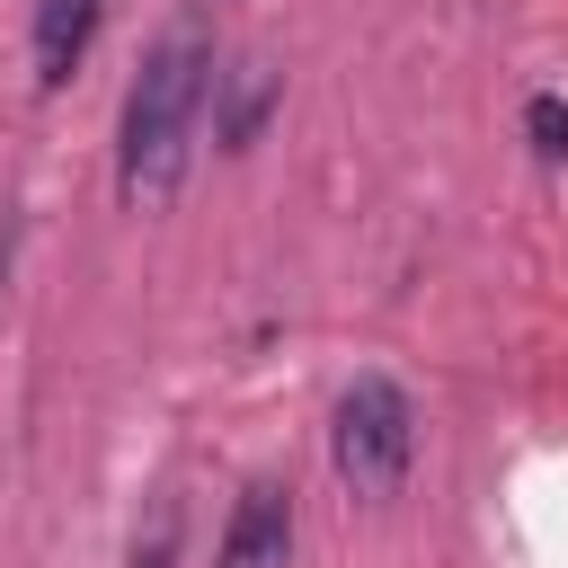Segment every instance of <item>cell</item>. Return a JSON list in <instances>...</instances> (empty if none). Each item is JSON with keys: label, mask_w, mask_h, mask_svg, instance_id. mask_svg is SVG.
I'll return each mask as SVG.
<instances>
[{"label": "cell", "mask_w": 568, "mask_h": 568, "mask_svg": "<svg viewBox=\"0 0 568 568\" xmlns=\"http://www.w3.org/2000/svg\"><path fill=\"white\" fill-rule=\"evenodd\" d=\"M213 106V44L204 36H160L124 89V124H115V195L133 213H160L186 186L195 160V124Z\"/></svg>", "instance_id": "obj_1"}, {"label": "cell", "mask_w": 568, "mask_h": 568, "mask_svg": "<svg viewBox=\"0 0 568 568\" xmlns=\"http://www.w3.org/2000/svg\"><path fill=\"white\" fill-rule=\"evenodd\" d=\"M328 462L355 497H390L417 462V399L390 373H355L337 390V417H328Z\"/></svg>", "instance_id": "obj_2"}, {"label": "cell", "mask_w": 568, "mask_h": 568, "mask_svg": "<svg viewBox=\"0 0 568 568\" xmlns=\"http://www.w3.org/2000/svg\"><path fill=\"white\" fill-rule=\"evenodd\" d=\"M213 568H293V488L284 479H248L240 488Z\"/></svg>", "instance_id": "obj_3"}, {"label": "cell", "mask_w": 568, "mask_h": 568, "mask_svg": "<svg viewBox=\"0 0 568 568\" xmlns=\"http://www.w3.org/2000/svg\"><path fill=\"white\" fill-rule=\"evenodd\" d=\"M106 0H36V27H27V53H36V89H62L98 36Z\"/></svg>", "instance_id": "obj_4"}, {"label": "cell", "mask_w": 568, "mask_h": 568, "mask_svg": "<svg viewBox=\"0 0 568 568\" xmlns=\"http://www.w3.org/2000/svg\"><path fill=\"white\" fill-rule=\"evenodd\" d=\"M266 106H275V71H266V62L213 71V142H222V151H248L257 124H266Z\"/></svg>", "instance_id": "obj_5"}, {"label": "cell", "mask_w": 568, "mask_h": 568, "mask_svg": "<svg viewBox=\"0 0 568 568\" xmlns=\"http://www.w3.org/2000/svg\"><path fill=\"white\" fill-rule=\"evenodd\" d=\"M524 133H532V151L559 169V160H568V98H550V89H541V98L524 106Z\"/></svg>", "instance_id": "obj_6"}, {"label": "cell", "mask_w": 568, "mask_h": 568, "mask_svg": "<svg viewBox=\"0 0 568 568\" xmlns=\"http://www.w3.org/2000/svg\"><path fill=\"white\" fill-rule=\"evenodd\" d=\"M169 550H178V506L160 497V506H151V541L133 532V568H169Z\"/></svg>", "instance_id": "obj_7"}, {"label": "cell", "mask_w": 568, "mask_h": 568, "mask_svg": "<svg viewBox=\"0 0 568 568\" xmlns=\"http://www.w3.org/2000/svg\"><path fill=\"white\" fill-rule=\"evenodd\" d=\"M0 275H9V231H0Z\"/></svg>", "instance_id": "obj_8"}]
</instances>
